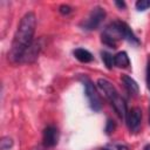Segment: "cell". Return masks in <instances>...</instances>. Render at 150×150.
Here are the masks:
<instances>
[{
	"mask_svg": "<svg viewBox=\"0 0 150 150\" xmlns=\"http://www.w3.org/2000/svg\"><path fill=\"white\" fill-rule=\"evenodd\" d=\"M13 139L9 136H5L0 141V150H9L13 146Z\"/></svg>",
	"mask_w": 150,
	"mask_h": 150,
	"instance_id": "obj_14",
	"label": "cell"
},
{
	"mask_svg": "<svg viewBox=\"0 0 150 150\" xmlns=\"http://www.w3.org/2000/svg\"><path fill=\"white\" fill-rule=\"evenodd\" d=\"M59 130L54 125H48L43 130V136H42V141H43V145L46 148H53L59 142Z\"/></svg>",
	"mask_w": 150,
	"mask_h": 150,
	"instance_id": "obj_9",
	"label": "cell"
},
{
	"mask_svg": "<svg viewBox=\"0 0 150 150\" xmlns=\"http://www.w3.org/2000/svg\"><path fill=\"white\" fill-rule=\"evenodd\" d=\"M121 39L122 38H121L120 30L117 28L116 21H112L111 23H109L103 29V32L101 34V41H102V43L105 45L109 48H112V49H115L117 47V43H118V41Z\"/></svg>",
	"mask_w": 150,
	"mask_h": 150,
	"instance_id": "obj_4",
	"label": "cell"
},
{
	"mask_svg": "<svg viewBox=\"0 0 150 150\" xmlns=\"http://www.w3.org/2000/svg\"><path fill=\"white\" fill-rule=\"evenodd\" d=\"M143 150H150V143H149V144H146V145L143 148Z\"/></svg>",
	"mask_w": 150,
	"mask_h": 150,
	"instance_id": "obj_21",
	"label": "cell"
},
{
	"mask_svg": "<svg viewBox=\"0 0 150 150\" xmlns=\"http://www.w3.org/2000/svg\"><path fill=\"white\" fill-rule=\"evenodd\" d=\"M149 125H150V109H149Z\"/></svg>",
	"mask_w": 150,
	"mask_h": 150,
	"instance_id": "obj_22",
	"label": "cell"
},
{
	"mask_svg": "<svg viewBox=\"0 0 150 150\" xmlns=\"http://www.w3.org/2000/svg\"><path fill=\"white\" fill-rule=\"evenodd\" d=\"M116 21V25H117V28L120 30V34H121V38L125 41H128L129 43H131L132 46H139L141 45V41L138 40V38L135 35V33L131 30V28L128 26V23H125L124 21H121V20H115Z\"/></svg>",
	"mask_w": 150,
	"mask_h": 150,
	"instance_id": "obj_7",
	"label": "cell"
},
{
	"mask_svg": "<svg viewBox=\"0 0 150 150\" xmlns=\"http://www.w3.org/2000/svg\"><path fill=\"white\" fill-rule=\"evenodd\" d=\"M80 81L83 84L84 95L87 97V101H88V104H89L90 109L94 110V111H100L102 109V103H101V98L97 94V90H96L93 81L88 76H81Z\"/></svg>",
	"mask_w": 150,
	"mask_h": 150,
	"instance_id": "obj_2",
	"label": "cell"
},
{
	"mask_svg": "<svg viewBox=\"0 0 150 150\" xmlns=\"http://www.w3.org/2000/svg\"><path fill=\"white\" fill-rule=\"evenodd\" d=\"M41 48H42L41 40H34L32 42V45L23 53L20 63H32V62H34L38 59V55L40 54Z\"/></svg>",
	"mask_w": 150,
	"mask_h": 150,
	"instance_id": "obj_8",
	"label": "cell"
},
{
	"mask_svg": "<svg viewBox=\"0 0 150 150\" xmlns=\"http://www.w3.org/2000/svg\"><path fill=\"white\" fill-rule=\"evenodd\" d=\"M36 26V16L34 12H27L20 20V23L14 34L11 49L8 52V60L12 63H20L23 53L34 41V33Z\"/></svg>",
	"mask_w": 150,
	"mask_h": 150,
	"instance_id": "obj_1",
	"label": "cell"
},
{
	"mask_svg": "<svg viewBox=\"0 0 150 150\" xmlns=\"http://www.w3.org/2000/svg\"><path fill=\"white\" fill-rule=\"evenodd\" d=\"M108 150H129L128 146L123 143H118V142H114V143H109L105 146Z\"/></svg>",
	"mask_w": 150,
	"mask_h": 150,
	"instance_id": "obj_16",
	"label": "cell"
},
{
	"mask_svg": "<svg viewBox=\"0 0 150 150\" xmlns=\"http://www.w3.org/2000/svg\"><path fill=\"white\" fill-rule=\"evenodd\" d=\"M121 80H122V82H123V84H124V88L127 89V91H128L130 95H132V96H137V95H138V93H139V87H138L137 82H136L132 77H130V76L127 75V74H123V75L121 76Z\"/></svg>",
	"mask_w": 150,
	"mask_h": 150,
	"instance_id": "obj_10",
	"label": "cell"
},
{
	"mask_svg": "<svg viewBox=\"0 0 150 150\" xmlns=\"http://www.w3.org/2000/svg\"><path fill=\"white\" fill-rule=\"evenodd\" d=\"M73 54L80 62H83V63H88V62H91L94 60L93 54L84 48H76V49H74Z\"/></svg>",
	"mask_w": 150,
	"mask_h": 150,
	"instance_id": "obj_11",
	"label": "cell"
},
{
	"mask_svg": "<svg viewBox=\"0 0 150 150\" xmlns=\"http://www.w3.org/2000/svg\"><path fill=\"white\" fill-rule=\"evenodd\" d=\"M114 66L118 68H128L130 66V60L127 52H118L114 55Z\"/></svg>",
	"mask_w": 150,
	"mask_h": 150,
	"instance_id": "obj_12",
	"label": "cell"
},
{
	"mask_svg": "<svg viewBox=\"0 0 150 150\" xmlns=\"http://www.w3.org/2000/svg\"><path fill=\"white\" fill-rule=\"evenodd\" d=\"M71 11H73V9H71V7H70L69 5H61V6L59 7V12H60L61 14H63V15H68Z\"/></svg>",
	"mask_w": 150,
	"mask_h": 150,
	"instance_id": "obj_19",
	"label": "cell"
},
{
	"mask_svg": "<svg viewBox=\"0 0 150 150\" xmlns=\"http://www.w3.org/2000/svg\"><path fill=\"white\" fill-rule=\"evenodd\" d=\"M101 56H102V61L104 62L105 67L108 69H111L114 66V56L108 52H101Z\"/></svg>",
	"mask_w": 150,
	"mask_h": 150,
	"instance_id": "obj_13",
	"label": "cell"
},
{
	"mask_svg": "<svg viewBox=\"0 0 150 150\" xmlns=\"http://www.w3.org/2000/svg\"><path fill=\"white\" fill-rule=\"evenodd\" d=\"M125 122H127V125H128V128L131 132H137L139 127H141V122H142V110H141V108H138V107L131 108L127 114Z\"/></svg>",
	"mask_w": 150,
	"mask_h": 150,
	"instance_id": "obj_5",
	"label": "cell"
},
{
	"mask_svg": "<svg viewBox=\"0 0 150 150\" xmlns=\"http://www.w3.org/2000/svg\"><path fill=\"white\" fill-rule=\"evenodd\" d=\"M145 81H146V87L150 90V55H149L148 61H146V76H145Z\"/></svg>",
	"mask_w": 150,
	"mask_h": 150,
	"instance_id": "obj_18",
	"label": "cell"
},
{
	"mask_svg": "<svg viewBox=\"0 0 150 150\" xmlns=\"http://www.w3.org/2000/svg\"><path fill=\"white\" fill-rule=\"evenodd\" d=\"M96 84L97 87L100 88V90L104 94V96L107 97V100L111 103L114 102L117 97H120L121 95L118 94V91L116 90V88L112 86V83L110 81H108L107 79H102L100 77L97 81H96Z\"/></svg>",
	"mask_w": 150,
	"mask_h": 150,
	"instance_id": "obj_6",
	"label": "cell"
},
{
	"mask_svg": "<svg viewBox=\"0 0 150 150\" xmlns=\"http://www.w3.org/2000/svg\"><path fill=\"white\" fill-rule=\"evenodd\" d=\"M102 150H108V149H107V148H103V149H102Z\"/></svg>",
	"mask_w": 150,
	"mask_h": 150,
	"instance_id": "obj_23",
	"label": "cell"
},
{
	"mask_svg": "<svg viewBox=\"0 0 150 150\" xmlns=\"http://www.w3.org/2000/svg\"><path fill=\"white\" fill-rule=\"evenodd\" d=\"M107 13L104 11L103 7L101 6H96L91 9V12L89 13V15L80 23V27L84 30H94L97 29L100 27V25L102 23V21L104 20Z\"/></svg>",
	"mask_w": 150,
	"mask_h": 150,
	"instance_id": "obj_3",
	"label": "cell"
},
{
	"mask_svg": "<svg viewBox=\"0 0 150 150\" xmlns=\"http://www.w3.org/2000/svg\"><path fill=\"white\" fill-rule=\"evenodd\" d=\"M116 129V123L112 121V120H108L107 121V125H105V134L107 135H110L111 132H114V130Z\"/></svg>",
	"mask_w": 150,
	"mask_h": 150,
	"instance_id": "obj_17",
	"label": "cell"
},
{
	"mask_svg": "<svg viewBox=\"0 0 150 150\" xmlns=\"http://www.w3.org/2000/svg\"><path fill=\"white\" fill-rule=\"evenodd\" d=\"M135 7L139 12H144L148 8H150V0H138L135 4Z\"/></svg>",
	"mask_w": 150,
	"mask_h": 150,
	"instance_id": "obj_15",
	"label": "cell"
},
{
	"mask_svg": "<svg viewBox=\"0 0 150 150\" xmlns=\"http://www.w3.org/2000/svg\"><path fill=\"white\" fill-rule=\"evenodd\" d=\"M115 5H116L120 9H124V8L127 7V5H125L124 1H118V0H116V1H115Z\"/></svg>",
	"mask_w": 150,
	"mask_h": 150,
	"instance_id": "obj_20",
	"label": "cell"
}]
</instances>
